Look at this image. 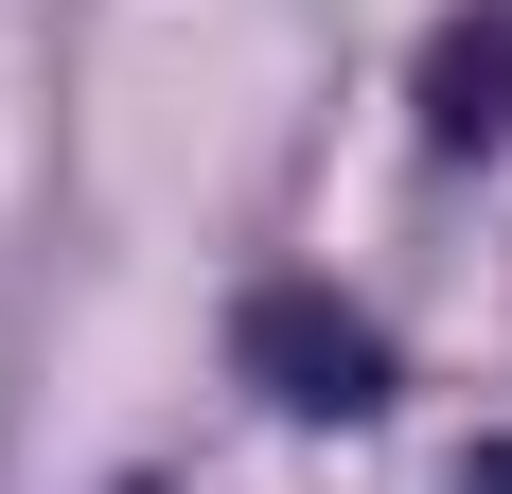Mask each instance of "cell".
Listing matches in <instances>:
<instances>
[{"instance_id":"cell-1","label":"cell","mask_w":512,"mask_h":494,"mask_svg":"<svg viewBox=\"0 0 512 494\" xmlns=\"http://www.w3.org/2000/svg\"><path fill=\"white\" fill-rule=\"evenodd\" d=\"M230 371H248L283 424H371V406H389V336H371L354 300H318V283H265L248 318H230Z\"/></svg>"},{"instance_id":"cell-2","label":"cell","mask_w":512,"mask_h":494,"mask_svg":"<svg viewBox=\"0 0 512 494\" xmlns=\"http://www.w3.org/2000/svg\"><path fill=\"white\" fill-rule=\"evenodd\" d=\"M495 124H512V0H477L424 53V142H495Z\"/></svg>"},{"instance_id":"cell-3","label":"cell","mask_w":512,"mask_h":494,"mask_svg":"<svg viewBox=\"0 0 512 494\" xmlns=\"http://www.w3.org/2000/svg\"><path fill=\"white\" fill-rule=\"evenodd\" d=\"M477 494H512V442H477Z\"/></svg>"}]
</instances>
